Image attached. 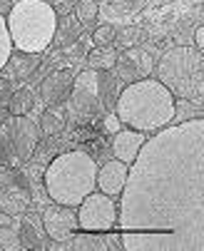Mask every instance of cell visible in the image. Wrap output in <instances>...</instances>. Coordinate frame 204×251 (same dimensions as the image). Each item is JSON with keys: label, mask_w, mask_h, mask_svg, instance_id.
<instances>
[{"label": "cell", "mask_w": 204, "mask_h": 251, "mask_svg": "<svg viewBox=\"0 0 204 251\" xmlns=\"http://www.w3.org/2000/svg\"><path fill=\"white\" fill-rule=\"evenodd\" d=\"M127 251H204V120L192 117L145 139L120 194Z\"/></svg>", "instance_id": "obj_1"}, {"label": "cell", "mask_w": 204, "mask_h": 251, "mask_svg": "<svg viewBox=\"0 0 204 251\" xmlns=\"http://www.w3.org/2000/svg\"><path fill=\"white\" fill-rule=\"evenodd\" d=\"M115 112L122 125L137 132H157L175 120V95L159 80L142 77L120 90Z\"/></svg>", "instance_id": "obj_2"}, {"label": "cell", "mask_w": 204, "mask_h": 251, "mask_svg": "<svg viewBox=\"0 0 204 251\" xmlns=\"http://www.w3.org/2000/svg\"><path fill=\"white\" fill-rule=\"evenodd\" d=\"M97 187V162L82 152L70 150L57 154L45 169V192L55 204L77 206Z\"/></svg>", "instance_id": "obj_3"}, {"label": "cell", "mask_w": 204, "mask_h": 251, "mask_svg": "<svg viewBox=\"0 0 204 251\" xmlns=\"http://www.w3.org/2000/svg\"><path fill=\"white\" fill-rule=\"evenodd\" d=\"M5 23L20 52H43L57 32V13L45 0H18L10 5Z\"/></svg>", "instance_id": "obj_4"}, {"label": "cell", "mask_w": 204, "mask_h": 251, "mask_svg": "<svg viewBox=\"0 0 204 251\" xmlns=\"http://www.w3.org/2000/svg\"><path fill=\"white\" fill-rule=\"evenodd\" d=\"M157 80L179 100L202 102L204 95V57L194 48H169L157 62Z\"/></svg>", "instance_id": "obj_5"}, {"label": "cell", "mask_w": 204, "mask_h": 251, "mask_svg": "<svg viewBox=\"0 0 204 251\" xmlns=\"http://www.w3.org/2000/svg\"><path fill=\"white\" fill-rule=\"evenodd\" d=\"M40 127L27 115H10L0 122V164L15 169L25 164L38 150Z\"/></svg>", "instance_id": "obj_6"}, {"label": "cell", "mask_w": 204, "mask_h": 251, "mask_svg": "<svg viewBox=\"0 0 204 251\" xmlns=\"http://www.w3.org/2000/svg\"><path fill=\"white\" fill-rule=\"evenodd\" d=\"M67 115H73L77 122H87L97 115L102 107L100 87H97V70H85L73 80L70 95H67Z\"/></svg>", "instance_id": "obj_7"}, {"label": "cell", "mask_w": 204, "mask_h": 251, "mask_svg": "<svg viewBox=\"0 0 204 251\" xmlns=\"http://www.w3.org/2000/svg\"><path fill=\"white\" fill-rule=\"evenodd\" d=\"M77 226L87 231H110L117 224V204L115 197L90 192L77 206Z\"/></svg>", "instance_id": "obj_8"}, {"label": "cell", "mask_w": 204, "mask_h": 251, "mask_svg": "<svg viewBox=\"0 0 204 251\" xmlns=\"http://www.w3.org/2000/svg\"><path fill=\"white\" fill-rule=\"evenodd\" d=\"M30 209V187L15 169L0 174V211L5 217H23Z\"/></svg>", "instance_id": "obj_9"}, {"label": "cell", "mask_w": 204, "mask_h": 251, "mask_svg": "<svg viewBox=\"0 0 204 251\" xmlns=\"http://www.w3.org/2000/svg\"><path fill=\"white\" fill-rule=\"evenodd\" d=\"M43 226H45V234L52 241H67V239H73V234L77 231V211H75V206L55 204V206L45 209Z\"/></svg>", "instance_id": "obj_10"}, {"label": "cell", "mask_w": 204, "mask_h": 251, "mask_svg": "<svg viewBox=\"0 0 204 251\" xmlns=\"http://www.w3.org/2000/svg\"><path fill=\"white\" fill-rule=\"evenodd\" d=\"M117 80H142L145 75H150L152 70V60L145 50H137V48H127L125 55H117Z\"/></svg>", "instance_id": "obj_11"}, {"label": "cell", "mask_w": 204, "mask_h": 251, "mask_svg": "<svg viewBox=\"0 0 204 251\" xmlns=\"http://www.w3.org/2000/svg\"><path fill=\"white\" fill-rule=\"evenodd\" d=\"M73 80H75V73L73 70H55L50 73L43 85H40V97L48 107H55V104H62L70 95V87H73Z\"/></svg>", "instance_id": "obj_12"}, {"label": "cell", "mask_w": 204, "mask_h": 251, "mask_svg": "<svg viewBox=\"0 0 204 251\" xmlns=\"http://www.w3.org/2000/svg\"><path fill=\"white\" fill-rule=\"evenodd\" d=\"M127 167L125 162L120 159H112L107 164H102V169H97V187L102 194L107 197H120L122 194V187L127 182Z\"/></svg>", "instance_id": "obj_13"}, {"label": "cell", "mask_w": 204, "mask_h": 251, "mask_svg": "<svg viewBox=\"0 0 204 251\" xmlns=\"http://www.w3.org/2000/svg\"><path fill=\"white\" fill-rule=\"evenodd\" d=\"M145 139L147 137L137 129H117L112 134V152L120 162L132 164L134 157H137V152H140V147L145 145Z\"/></svg>", "instance_id": "obj_14"}, {"label": "cell", "mask_w": 204, "mask_h": 251, "mask_svg": "<svg viewBox=\"0 0 204 251\" xmlns=\"http://www.w3.org/2000/svg\"><path fill=\"white\" fill-rule=\"evenodd\" d=\"M97 87H100V100H102V107L107 112L115 110V102H117V95H120V85H117V75H107V70L97 73Z\"/></svg>", "instance_id": "obj_15"}, {"label": "cell", "mask_w": 204, "mask_h": 251, "mask_svg": "<svg viewBox=\"0 0 204 251\" xmlns=\"http://www.w3.org/2000/svg\"><path fill=\"white\" fill-rule=\"evenodd\" d=\"M65 125H67V112L60 104L48 107V110L43 112V117H40V132H45L50 137H57L65 129Z\"/></svg>", "instance_id": "obj_16"}, {"label": "cell", "mask_w": 204, "mask_h": 251, "mask_svg": "<svg viewBox=\"0 0 204 251\" xmlns=\"http://www.w3.org/2000/svg\"><path fill=\"white\" fill-rule=\"evenodd\" d=\"M5 67L10 70V77L15 80H25L32 75V70L38 67V57L32 55V52H25V55H10Z\"/></svg>", "instance_id": "obj_17"}, {"label": "cell", "mask_w": 204, "mask_h": 251, "mask_svg": "<svg viewBox=\"0 0 204 251\" xmlns=\"http://www.w3.org/2000/svg\"><path fill=\"white\" fill-rule=\"evenodd\" d=\"M32 107H35V92L30 87H20V90L10 92V100H8L10 115H30Z\"/></svg>", "instance_id": "obj_18"}, {"label": "cell", "mask_w": 204, "mask_h": 251, "mask_svg": "<svg viewBox=\"0 0 204 251\" xmlns=\"http://www.w3.org/2000/svg\"><path fill=\"white\" fill-rule=\"evenodd\" d=\"M75 239L70 244H65V249H73V251H100V249H107V244L102 241L100 234L82 229V234H73Z\"/></svg>", "instance_id": "obj_19"}, {"label": "cell", "mask_w": 204, "mask_h": 251, "mask_svg": "<svg viewBox=\"0 0 204 251\" xmlns=\"http://www.w3.org/2000/svg\"><path fill=\"white\" fill-rule=\"evenodd\" d=\"M87 62H90V70H97V73H102V70H112L115 62H117V52L110 48V45H102L87 55Z\"/></svg>", "instance_id": "obj_20"}, {"label": "cell", "mask_w": 204, "mask_h": 251, "mask_svg": "<svg viewBox=\"0 0 204 251\" xmlns=\"http://www.w3.org/2000/svg\"><path fill=\"white\" fill-rule=\"evenodd\" d=\"M57 27H62L60 30L62 32V38H60L62 45L73 43V40H80V20L77 18H62V20H57Z\"/></svg>", "instance_id": "obj_21"}, {"label": "cell", "mask_w": 204, "mask_h": 251, "mask_svg": "<svg viewBox=\"0 0 204 251\" xmlns=\"http://www.w3.org/2000/svg\"><path fill=\"white\" fill-rule=\"evenodd\" d=\"M10 55H13V40H10V32H8L5 18L0 15V70L5 67V62H8Z\"/></svg>", "instance_id": "obj_22"}, {"label": "cell", "mask_w": 204, "mask_h": 251, "mask_svg": "<svg viewBox=\"0 0 204 251\" xmlns=\"http://www.w3.org/2000/svg\"><path fill=\"white\" fill-rule=\"evenodd\" d=\"M100 13V5H97V0H80L77 8H75V18L80 23H92Z\"/></svg>", "instance_id": "obj_23"}, {"label": "cell", "mask_w": 204, "mask_h": 251, "mask_svg": "<svg viewBox=\"0 0 204 251\" xmlns=\"http://www.w3.org/2000/svg\"><path fill=\"white\" fill-rule=\"evenodd\" d=\"M20 246H27V249H40V246H43L38 229L32 226L30 222H25L23 229H20Z\"/></svg>", "instance_id": "obj_24"}, {"label": "cell", "mask_w": 204, "mask_h": 251, "mask_svg": "<svg viewBox=\"0 0 204 251\" xmlns=\"http://www.w3.org/2000/svg\"><path fill=\"white\" fill-rule=\"evenodd\" d=\"M115 27L112 25H97L95 30H92V43L97 45V48H102V45H112L115 43Z\"/></svg>", "instance_id": "obj_25"}, {"label": "cell", "mask_w": 204, "mask_h": 251, "mask_svg": "<svg viewBox=\"0 0 204 251\" xmlns=\"http://www.w3.org/2000/svg\"><path fill=\"white\" fill-rule=\"evenodd\" d=\"M20 246V234L13 229V226H8V224H3L0 226V249H8V251H15Z\"/></svg>", "instance_id": "obj_26"}, {"label": "cell", "mask_w": 204, "mask_h": 251, "mask_svg": "<svg viewBox=\"0 0 204 251\" xmlns=\"http://www.w3.org/2000/svg\"><path fill=\"white\" fill-rule=\"evenodd\" d=\"M115 40L122 48H134V45L140 43V30L137 27H122L120 32H115Z\"/></svg>", "instance_id": "obj_27"}, {"label": "cell", "mask_w": 204, "mask_h": 251, "mask_svg": "<svg viewBox=\"0 0 204 251\" xmlns=\"http://www.w3.org/2000/svg\"><path fill=\"white\" fill-rule=\"evenodd\" d=\"M120 125H122V122L117 120V115H107V120H105V127H107V132H110V134H115V132L120 129Z\"/></svg>", "instance_id": "obj_28"}, {"label": "cell", "mask_w": 204, "mask_h": 251, "mask_svg": "<svg viewBox=\"0 0 204 251\" xmlns=\"http://www.w3.org/2000/svg\"><path fill=\"white\" fill-rule=\"evenodd\" d=\"M10 97V82L5 77H0V102H5Z\"/></svg>", "instance_id": "obj_29"}, {"label": "cell", "mask_w": 204, "mask_h": 251, "mask_svg": "<svg viewBox=\"0 0 204 251\" xmlns=\"http://www.w3.org/2000/svg\"><path fill=\"white\" fill-rule=\"evenodd\" d=\"M194 43H197V50H202L204 48V27L199 25L197 27V32H194Z\"/></svg>", "instance_id": "obj_30"}, {"label": "cell", "mask_w": 204, "mask_h": 251, "mask_svg": "<svg viewBox=\"0 0 204 251\" xmlns=\"http://www.w3.org/2000/svg\"><path fill=\"white\" fill-rule=\"evenodd\" d=\"M0 122H3V115H0Z\"/></svg>", "instance_id": "obj_31"}]
</instances>
